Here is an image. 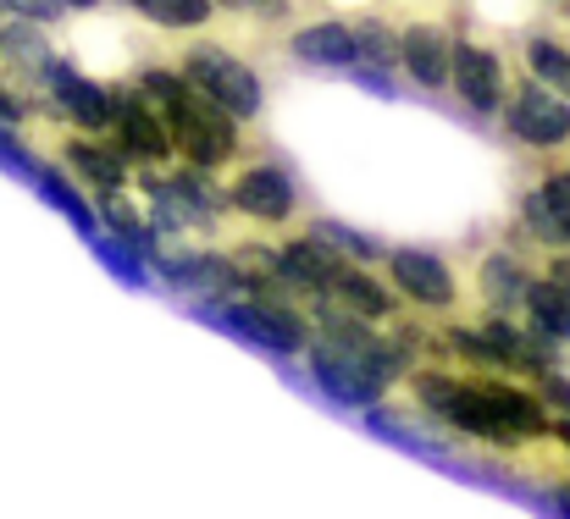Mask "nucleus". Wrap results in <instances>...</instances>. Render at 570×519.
<instances>
[{"mask_svg": "<svg viewBox=\"0 0 570 519\" xmlns=\"http://www.w3.org/2000/svg\"><path fill=\"white\" fill-rule=\"evenodd\" d=\"M410 403L432 426L454 431L460 442L493 448L504 459L554 442V409L521 376H482V370H454V365H415L410 370Z\"/></svg>", "mask_w": 570, "mask_h": 519, "instance_id": "nucleus-1", "label": "nucleus"}, {"mask_svg": "<svg viewBox=\"0 0 570 519\" xmlns=\"http://www.w3.org/2000/svg\"><path fill=\"white\" fill-rule=\"evenodd\" d=\"M139 89L156 100L167 133H173V150L184 167H199V172H227L238 167L244 156H255V139L244 133V122H233L216 100H205L189 78L173 67V61H150L134 72Z\"/></svg>", "mask_w": 570, "mask_h": 519, "instance_id": "nucleus-2", "label": "nucleus"}, {"mask_svg": "<svg viewBox=\"0 0 570 519\" xmlns=\"http://www.w3.org/2000/svg\"><path fill=\"white\" fill-rule=\"evenodd\" d=\"M189 310L205 327L249 343L255 353H272V359H305L316 343V321L294 299H210V305H189Z\"/></svg>", "mask_w": 570, "mask_h": 519, "instance_id": "nucleus-3", "label": "nucleus"}, {"mask_svg": "<svg viewBox=\"0 0 570 519\" xmlns=\"http://www.w3.org/2000/svg\"><path fill=\"white\" fill-rule=\"evenodd\" d=\"M222 193H227V210H233L244 227H255V238H261V232H288V227L299 221V210H305V193H299L294 172H288L283 161L261 156V150L244 156L238 167H227Z\"/></svg>", "mask_w": 570, "mask_h": 519, "instance_id": "nucleus-4", "label": "nucleus"}, {"mask_svg": "<svg viewBox=\"0 0 570 519\" xmlns=\"http://www.w3.org/2000/svg\"><path fill=\"white\" fill-rule=\"evenodd\" d=\"M173 67L189 78L205 100H216L233 122H244V128H255V122H261V111H266V83H261V72H255L244 56H233L227 44L194 39Z\"/></svg>", "mask_w": 570, "mask_h": 519, "instance_id": "nucleus-5", "label": "nucleus"}, {"mask_svg": "<svg viewBox=\"0 0 570 519\" xmlns=\"http://www.w3.org/2000/svg\"><path fill=\"white\" fill-rule=\"evenodd\" d=\"M377 271L393 282V293H399L410 310H421V316H432V321H454V310L465 305V282H460V271H454L438 249L393 243V249L382 254Z\"/></svg>", "mask_w": 570, "mask_h": 519, "instance_id": "nucleus-6", "label": "nucleus"}, {"mask_svg": "<svg viewBox=\"0 0 570 519\" xmlns=\"http://www.w3.org/2000/svg\"><path fill=\"white\" fill-rule=\"evenodd\" d=\"M106 139L117 144V156H122L134 172H161V167L178 161L173 133H167L156 100L139 89V78H117V83H111V133H106Z\"/></svg>", "mask_w": 570, "mask_h": 519, "instance_id": "nucleus-7", "label": "nucleus"}, {"mask_svg": "<svg viewBox=\"0 0 570 519\" xmlns=\"http://www.w3.org/2000/svg\"><path fill=\"white\" fill-rule=\"evenodd\" d=\"M499 128L532 150V156H566L570 150V100L554 94L549 83H538L532 72L510 78V100L499 111Z\"/></svg>", "mask_w": 570, "mask_h": 519, "instance_id": "nucleus-8", "label": "nucleus"}, {"mask_svg": "<svg viewBox=\"0 0 570 519\" xmlns=\"http://www.w3.org/2000/svg\"><path fill=\"white\" fill-rule=\"evenodd\" d=\"M510 67L493 44H482L476 33H454V72H449V94L476 117V122H493L510 100Z\"/></svg>", "mask_w": 570, "mask_h": 519, "instance_id": "nucleus-9", "label": "nucleus"}, {"mask_svg": "<svg viewBox=\"0 0 570 519\" xmlns=\"http://www.w3.org/2000/svg\"><path fill=\"white\" fill-rule=\"evenodd\" d=\"M305 370H311V387H316L327 403H338V409L366 415V409L387 403V381H382L377 370H372L361 353L327 343V338H316V343H311V353H305Z\"/></svg>", "mask_w": 570, "mask_h": 519, "instance_id": "nucleus-10", "label": "nucleus"}, {"mask_svg": "<svg viewBox=\"0 0 570 519\" xmlns=\"http://www.w3.org/2000/svg\"><path fill=\"white\" fill-rule=\"evenodd\" d=\"M45 94L56 100V111H61L67 128L100 133V139L111 133V83L95 78V72H83L72 56H56L45 67Z\"/></svg>", "mask_w": 570, "mask_h": 519, "instance_id": "nucleus-11", "label": "nucleus"}, {"mask_svg": "<svg viewBox=\"0 0 570 519\" xmlns=\"http://www.w3.org/2000/svg\"><path fill=\"white\" fill-rule=\"evenodd\" d=\"M50 161L61 167V172L72 177L83 193H95V199H106V193H122V188H134L139 172L117 156V144L111 139H100V133H61L56 144H50Z\"/></svg>", "mask_w": 570, "mask_h": 519, "instance_id": "nucleus-12", "label": "nucleus"}, {"mask_svg": "<svg viewBox=\"0 0 570 519\" xmlns=\"http://www.w3.org/2000/svg\"><path fill=\"white\" fill-rule=\"evenodd\" d=\"M532 282H538V260L521 254V249H488L476 260V305L482 316H510L521 321L527 316V299H532Z\"/></svg>", "mask_w": 570, "mask_h": 519, "instance_id": "nucleus-13", "label": "nucleus"}, {"mask_svg": "<svg viewBox=\"0 0 570 519\" xmlns=\"http://www.w3.org/2000/svg\"><path fill=\"white\" fill-rule=\"evenodd\" d=\"M283 44H288V56L299 67H316V72H355L361 67L355 22L350 17H299Z\"/></svg>", "mask_w": 570, "mask_h": 519, "instance_id": "nucleus-14", "label": "nucleus"}, {"mask_svg": "<svg viewBox=\"0 0 570 519\" xmlns=\"http://www.w3.org/2000/svg\"><path fill=\"white\" fill-rule=\"evenodd\" d=\"M404 28V78L426 94H449V72H454V28L438 17H410Z\"/></svg>", "mask_w": 570, "mask_h": 519, "instance_id": "nucleus-15", "label": "nucleus"}, {"mask_svg": "<svg viewBox=\"0 0 570 519\" xmlns=\"http://www.w3.org/2000/svg\"><path fill=\"white\" fill-rule=\"evenodd\" d=\"M327 299L338 305V310H350V316H361V321H372V327H393L399 321V310H404V299L393 293V282L382 277L377 266H344V277L327 288Z\"/></svg>", "mask_w": 570, "mask_h": 519, "instance_id": "nucleus-16", "label": "nucleus"}, {"mask_svg": "<svg viewBox=\"0 0 570 519\" xmlns=\"http://www.w3.org/2000/svg\"><path fill=\"white\" fill-rule=\"evenodd\" d=\"M521 61H527V72H532L538 83H549L554 94H566L570 100V44L560 39V33L532 28V33L521 39Z\"/></svg>", "mask_w": 570, "mask_h": 519, "instance_id": "nucleus-17", "label": "nucleus"}, {"mask_svg": "<svg viewBox=\"0 0 570 519\" xmlns=\"http://www.w3.org/2000/svg\"><path fill=\"white\" fill-rule=\"evenodd\" d=\"M117 6L167 28V33H199L216 22V0H117Z\"/></svg>", "mask_w": 570, "mask_h": 519, "instance_id": "nucleus-18", "label": "nucleus"}, {"mask_svg": "<svg viewBox=\"0 0 570 519\" xmlns=\"http://www.w3.org/2000/svg\"><path fill=\"white\" fill-rule=\"evenodd\" d=\"M355 50H361L366 67L399 72V61H404V28L393 17H382V11H366V17H355Z\"/></svg>", "mask_w": 570, "mask_h": 519, "instance_id": "nucleus-19", "label": "nucleus"}, {"mask_svg": "<svg viewBox=\"0 0 570 519\" xmlns=\"http://www.w3.org/2000/svg\"><path fill=\"white\" fill-rule=\"evenodd\" d=\"M521 321H527V327H538V332H543V338H554V343H570V288L538 271V282H532V299H527V316H521Z\"/></svg>", "mask_w": 570, "mask_h": 519, "instance_id": "nucleus-20", "label": "nucleus"}, {"mask_svg": "<svg viewBox=\"0 0 570 519\" xmlns=\"http://www.w3.org/2000/svg\"><path fill=\"white\" fill-rule=\"evenodd\" d=\"M89 249H95V260H100V266H106V271H111L122 288H150V277H156V271H150V266H145V260H139V254H134L122 238H111L106 227L89 238Z\"/></svg>", "mask_w": 570, "mask_h": 519, "instance_id": "nucleus-21", "label": "nucleus"}, {"mask_svg": "<svg viewBox=\"0 0 570 519\" xmlns=\"http://www.w3.org/2000/svg\"><path fill=\"white\" fill-rule=\"evenodd\" d=\"M327 243H338L350 260H361V266H382V254H387V243H377L372 232H361V227H350V221H338V216H316L311 221Z\"/></svg>", "mask_w": 570, "mask_h": 519, "instance_id": "nucleus-22", "label": "nucleus"}, {"mask_svg": "<svg viewBox=\"0 0 570 519\" xmlns=\"http://www.w3.org/2000/svg\"><path fill=\"white\" fill-rule=\"evenodd\" d=\"M6 17H22V22H39V28H61L67 22V6L61 0H0Z\"/></svg>", "mask_w": 570, "mask_h": 519, "instance_id": "nucleus-23", "label": "nucleus"}, {"mask_svg": "<svg viewBox=\"0 0 570 519\" xmlns=\"http://www.w3.org/2000/svg\"><path fill=\"white\" fill-rule=\"evenodd\" d=\"M532 387L543 392V403L554 409V420H570V376L566 370H549V376H538Z\"/></svg>", "mask_w": 570, "mask_h": 519, "instance_id": "nucleus-24", "label": "nucleus"}, {"mask_svg": "<svg viewBox=\"0 0 570 519\" xmlns=\"http://www.w3.org/2000/svg\"><path fill=\"white\" fill-rule=\"evenodd\" d=\"M350 78H355L366 94H377V100H399V83H393V72H382V67H366V61H361Z\"/></svg>", "mask_w": 570, "mask_h": 519, "instance_id": "nucleus-25", "label": "nucleus"}, {"mask_svg": "<svg viewBox=\"0 0 570 519\" xmlns=\"http://www.w3.org/2000/svg\"><path fill=\"white\" fill-rule=\"evenodd\" d=\"M554 448L570 459V420H554Z\"/></svg>", "mask_w": 570, "mask_h": 519, "instance_id": "nucleus-26", "label": "nucleus"}, {"mask_svg": "<svg viewBox=\"0 0 570 519\" xmlns=\"http://www.w3.org/2000/svg\"><path fill=\"white\" fill-rule=\"evenodd\" d=\"M216 11H227V17H244V11H249V0H216Z\"/></svg>", "mask_w": 570, "mask_h": 519, "instance_id": "nucleus-27", "label": "nucleus"}, {"mask_svg": "<svg viewBox=\"0 0 570 519\" xmlns=\"http://www.w3.org/2000/svg\"><path fill=\"white\" fill-rule=\"evenodd\" d=\"M61 6H67V11H100L106 0H61Z\"/></svg>", "mask_w": 570, "mask_h": 519, "instance_id": "nucleus-28", "label": "nucleus"}, {"mask_svg": "<svg viewBox=\"0 0 570 519\" xmlns=\"http://www.w3.org/2000/svg\"><path fill=\"white\" fill-rule=\"evenodd\" d=\"M543 6H566V0H543Z\"/></svg>", "mask_w": 570, "mask_h": 519, "instance_id": "nucleus-29", "label": "nucleus"}]
</instances>
